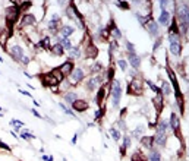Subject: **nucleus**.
<instances>
[{
	"mask_svg": "<svg viewBox=\"0 0 189 161\" xmlns=\"http://www.w3.org/2000/svg\"><path fill=\"white\" fill-rule=\"evenodd\" d=\"M18 16H19V8H16V6H12V8L6 9V21H8L9 26L15 24V21L18 19Z\"/></svg>",
	"mask_w": 189,
	"mask_h": 161,
	"instance_id": "f257e3e1",
	"label": "nucleus"
},
{
	"mask_svg": "<svg viewBox=\"0 0 189 161\" xmlns=\"http://www.w3.org/2000/svg\"><path fill=\"white\" fill-rule=\"evenodd\" d=\"M112 97H113V106L117 107V106H119V101H120V97H122V89H120V82H119V81H115V82H113Z\"/></svg>",
	"mask_w": 189,
	"mask_h": 161,
	"instance_id": "f03ea898",
	"label": "nucleus"
},
{
	"mask_svg": "<svg viewBox=\"0 0 189 161\" xmlns=\"http://www.w3.org/2000/svg\"><path fill=\"white\" fill-rule=\"evenodd\" d=\"M128 92H131V94L142 92V81L141 79H132L131 84L128 85Z\"/></svg>",
	"mask_w": 189,
	"mask_h": 161,
	"instance_id": "7ed1b4c3",
	"label": "nucleus"
},
{
	"mask_svg": "<svg viewBox=\"0 0 189 161\" xmlns=\"http://www.w3.org/2000/svg\"><path fill=\"white\" fill-rule=\"evenodd\" d=\"M177 18H179L180 24H188V8L186 6H180L177 9Z\"/></svg>",
	"mask_w": 189,
	"mask_h": 161,
	"instance_id": "20e7f679",
	"label": "nucleus"
},
{
	"mask_svg": "<svg viewBox=\"0 0 189 161\" xmlns=\"http://www.w3.org/2000/svg\"><path fill=\"white\" fill-rule=\"evenodd\" d=\"M70 78H72V84H78V82L84 78V70L81 68L74 69L72 73H70Z\"/></svg>",
	"mask_w": 189,
	"mask_h": 161,
	"instance_id": "39448f33",
	"label": "nucleus"
},
{
	"mask_svg": "<svg viewBox=\"0 0 189 161\" xmlns=\"http://www.w3.org/2000/svg\"><path fill=\"white\" fill-rule=\"evenodd\" d=\"M72 68H74L72 62H66V63L62 65V68L59 69V72H60L63 76H66V75H70V73H72Z\"/></svg>",
	"mask_w": 189,
	"mask_h": 161,
	"instance_id": "423d86ee",
	"label": "nucleus"
},
{
	"mask_svg": "<svg viewBox=\"0 0 189 161\" xmlns=\"http://www.w3.org/2000/svg\"><path fill=\"white\" fill-rule=\"evenodd\" d=\"M9 51H10L12 57H13V59H16V60H21V57L24 56V50H22L19 45H13V47H12Z\"/></svg>",
	"mask_w": 189,
	"mask_h": 161,
	"instance_id": "0eeeda50",
	"label": "nucleus"
},
{
	"mask_svg": "<svg viewBox=\"0 0 189 161\" xmlns=\"http://www.w3.org/2000/svg\"><path fill=\"white\" fill-rule=\"evenodd\" d=\"M44 82H46V85H49V86H54V85H57L60 81H59L57 78L53 75V72H51L49 75H44Z\"/></svg>",
	"mask_w": 189,
	"mask_h": 161,
	"instance_id": "6e6552de",
	"label": "nucleus"
},
{
	"mask_svg": "<svg viewBox=\"0 0 189 161\" xmlns=\"http://www.w3.org/2000/svg\"><path fill=\"white\" fill-rule=\"evenodd\" d=\"M72 106H74L75 110H78V111H84L88 109V102L84 101V100H75V101L72 102Z\"/></svg>",
	"mask_w": 189,
	"mask_h": 161,
	"instance_id": "1a4fd4ad",
	"label": "nucleus"
},
{
	"mask_svg": "<svg viewBox=\"0 0 189 161\" xmlns=\"http://www.w3.org/2000/svg\"><path fill=\"white\" fill-rule=\"evenodd\" d=\"M154 142H156L157 145H160V146H163V145L166 144V132H158V130H157Z\"/></svg>",
	"mask_w": 189,
	"mask_h": 161,
	"instance_id": "9d476101",
	"label": "nucleus"
},
{
	"mask_svg": "<svg viewBox=\"0 0 189 161\" xmlns=\"http://www.w3.org/2000/svg\"><path fill=\"white\" fill-rule=\"evenodd\" d=\"M129 63L132 65V68L133 69H138L139 68V65H141V60L135 53H131V54H129Z\"/></svg>",
	"mask_w": 189,
	"mask_h": 161,
	"instance_id": "9b49d317",
	"label": "nucleus"
},
{
	"mask_svg": "<svg viewBox=\"0 0 189 161\" xmlns=\"http://www.w3.org/2000/svg\"><path fill=\"white\" fill-rule=\"evenodd\" d=\"M33 24H35V16H33V15H25L21 21V26H28L33 25Z\"/></svg>",
	"mask_w": 189,
	"mask_h": 161,
	"instance_id": "f8f14e48",
	"label": "nucleus"
},
{
	"mask_svg": "<svg viewBox=\"0 0 189 161\" xmlns=\"http://www.w3.org/2000/svg\"><path fill=\"white\" fill-rule=\"evenodd\" d=\"M60 32H62V37L66 38V37H70V35L74 34L75 28H74V26H70V25H65L63 28H62V31H60Z\"/></svg>",
	"mask_w": 189,
	"mask_h": 161,
	"instance_id": "ddd939ff",
	"label": "nucleus"
},
{
	"mask_svg": "<svg viewBox=\"0 0 189 161\" xmlns=\"http://www.w3.org/2000/svg\"><path fill=\"white\" fill-rule=\"evenodd\" d=\"M101 82V78L100 76H95V78H91L90 81H88V89L91 91H94L95 88H97V85Z\"/></svg>",
	"mask_w": 189,
	"mask_h": 161,
	"instance_id": "4468645a",
	"label": "nucleus"
},
{
	"mask_svg": "<svg viewBox=\"0 0 189 161\" xmlns=\"http://www.w3.org/2000/svg\"><path fill=\"white\" fill-rule=\"evenodd\" d=\"M169 19H170L169 12H167V10H163V12H161V15H160V18H158L160 25H167V24H169Z\"/></svg>",
	"mask_w": 189,
	"mask_h": 161,
	"instance_id": "2eb2a0df",
	"label": "nucleus"
},
{
	"mask_svg": "<svg viewBox=\"0 0 189 161\" xmlns=\"http://www.w3.org/2000/svg\"><path fill=\"white\" fill-rule=\"evenodd\" d=\"M59 22H60V16H59V15H53V18H51V21H50V24H49V29L54 31V29H56V25H57Z\"/></svg>",
	"mask_w": 189,
	"mask_h": 161,
	"instance_id": "dca6fc26",
	"label": "nucleus"
},
{
	"mask_svg": "<svg viewBox=\"0 0 189 161\" xmlns=\"http://www.w3.org/2000/svg\"><path fill=\"white\" fill-rule=\"evenodd\" d=\"M161 101H163V97H161V94L158 92V94H157V97L154 98V100H153V102H154V106H156L157 111H160V110H161V107H163Z\"/></svg>",
	"mask_w": 189,
	"mask_h": 161,
	"instance_id": "f3484780",
	"label": "nucleus"
},
{
	"mask_svg": "<svg viewBox=\"0 0 189 161\" xmlns=\"http://www.w3.org/2000/svg\"><path fill=\"white\" fill-rule=\"evenodd\" d=\"M148 29H149L151 35H157V34H158V25H157V22L151 21V22L148 24Z\"/></svg>",
	"mask_w": 189,
	"mask_h": 161,
	"instance_id": "a211bd4d",
	"label": "nucleus"
},
{
	"mask_svg": "<svg viewBox=\"0 0 189 161\" xmlns=\"http://www.w3.org/2000/svg\"><path fill=\"white\" fill-rule=\"evenodd\" d=\"M170 126H172L173 130L179 129V119L176 117V114H172V117H170Z\"/></svg>",
	"mask_w": 189,
	"mask_h": 161,
	"instance_id": "6ab92c4d",
	"label": "nucleus"
},
{
	"mask_svg": "<svg viewBox=\"0 0 189 161\" xmlns=\"http://www.w3.org/2000/svg\"><path fill=\"white\" fill-rule=\"evenodd\" d=\"M170 51H172L174 56H179L180 54V42H174L170 45Z\"/></svg>",
	"mask_w": 189,
	"mask_h": 161,
	"instance_id": "aec40b11",
	"label": "nucleus"
},
{
	"mask_svg": "<svg viewBox=\"0 0 189 161\" xmlns=\"http://www.w3.org/2000/svg\"><path fill=\"white\" fill-rule=\"evenodd\" d=\"M141 142H142V145H145L147 148H153V138H149V136H145V138H139Z\"/></svg>",
	"mask_w": 189,
	"mask_h": 161,
	"instance_id": "412c9836",
	"label": "nucleus"
},
{
	"mask_svg": "<svg viewBox=\"0 0 189 161\" xmlns=\"http://www.w3.org/2000/svg\"><path fill=\"white\" fill-rule=\"evenodd\" d=\"M53 54L54 56H62L63 54V47H62V44H54V47H53Z\"/></svg>",
	"mask_w": 189,
	"mask_h": 161,
	"instance_id": "4be33fe9",
	"label": "nucleus"
},
{
	"mask_svg": "<svg viewBox=\"0 0 189 161\" xmlns=\"http://www.w3.org/2000/svg\"><path fill=\"white\" fill-rule=\"evenodd\" d=\"M65 100H66V102H69V104H70V102H74L75 100H76V94L69 91V92L65 95Z\"/></svg>",
	"mask_w": 189,
	"mask_h": 161,
	"instance_id": "5701e85b",
	"label": "nucleus"
},
{
	"mask_svg": "<svg viewBox=\"0 0 189 161\" xmlns=\"http://www.w3.org/2000/svg\"><path fill=\"white\" fill-rule=\"evenodd\" d=\"M67 16L70 18L72 21H76V16H75V8H74V5L67 8ZM76 22H78V21H76ZM79 26H81V25H79ZM81 28H82V26H81Z\"/></svg>",
	"mask_w": 189,
	"mask_h": 161,
	"instance_id": "b1692460",
	"label": "nucleus"
},
{
	"mask_svg": "<svg viewBox=\"0 0 189 161\" xmlns=\"http://www.w3.org/2000/svg\"><path fill=\"white\" fill-rule=\"evenodd\" d=\"M112 35H113L115 38H117V40H119V38L122 37V32H120V29H119V28H116L113 24H112Z\"/></svg>",
	"mask_w": 189,
	"mask_h": 161,
	"instance_id": "393cba45",
	"label": "nucleus"
},
{
	"mask_svg": "<svg viewBox=\"0 0 189 161\" xmlns=\"http://www.w3.org/2000/svg\"><path fill=\"white\" fill-rule=\"evenodd\" d=\"M62 47H63V50H70V49H72V42L69 41V40H66V38H63V40H62ZM60 42H59V44H60Z\"/></svg>",
	"mask_w": 189,
	"mask_h": 161,
	"instance_id": "a878e982",
	"label": "nucleus"
},
{
	"mask_svg": "<svg viewBox=\"0 0 189 161\" xmlns=\"http://www.w3.org/2000/svg\"><path fill=\"white\" fill-rule=\"evenodd\" d=\"M69 57L70 59H76V57H79V49H70L69 50Z\"/></svg>",
	"mask_w": 189,
	"mask_h": 161,
	"instance_id": "bb28decb",
	"label": "nucleus"
},
{
	"mask_svg": "<svg viewBox=\"0 0 189 161\" xmlns=\"http://www.w3.org/2000/svg\"><path fill=\"white\" fill-rule=\"evenodd\" d=\"M149 160L151 161H160L161 160V157H160V153L154 149V151H151V157H149Z\"/></svg>",
	"mask_w": 189,
	"mask_h": 161,
	"instance_id": "cd10ccee",
	"label": "nucleus"
},
{
	"mask_svg": "<svg viewBox=\"0 0 189 161\" xmlns=\"http://www.w3.org/2000/svg\"><path fill=\"white\" fill-rule=\"evenodd\" d=\"M166 129H167L166 120H160V122H158V126H157V130H158V132H166Z\"/></svg>",
	"mask_w": 189,
	"mask_h": 161,
	"instance_id": "c85d7f7f",
	"label": "nucleus"
},
{
	"mask_svg": "<svg viewBox=\"0 0 189 161\" xmlns=\"http://www.w3.org/2000/svg\"><path fill=\"white\" fill-rule=\"evenodd\" d=\"M95 54H97V50L94 49V45H90L88 50H87V56H88V57H94Z\"/></svg>",
	"mask_w": 189,
	"mask_h": 161,
	"instance_id": "c756f323",
	"label": "nucleus"
},
{
	"mask_svg": "<svg viewBox=\"0 0 189 161\" xmlns=\"http://www.w3.org/2000/svg\"><path fill=\"white\" fill-rule=\"evenodd\" d=\"M110 133H112V136H113V139H115V141H119V139H120V132H119L117 129H112V130H110Z\"/></svg>",
	"mask_w": 189,
	"mask_h": 161,
	"instance_id": "7c9ffc66",
	"label": "nucleus"
},
{
	"mask_svg": "<svg viewBox=\"0 0 189 161\" xmlns=\"http://www.w3.org/2000/svg\"><path fill=\"white\" fill-rule=\"evenodd\" d=\"M21 138H22V139H26V141H28V139H33V138H35V136H34L33 133H29V132L24 130V132L21 133Z\"/></svg>",
	"mask_w": 189,
	"mask_h": 161,
	"instance_id": "2f4dec72",
	"label": "nucleus"
},
{
	"mask_svg": "<svg viewBox=\"0 0 189 161\" xmlns=\"http://www.w3.org/2000/svg\"><path fill=\"white\" fill-rule=\"evenodd\" d=\"M10 125H13V126H15V129H21V127L24 126V123H22V122H19V120H15V119L10 120Z\"/></svg>",
	"mask_w": 189,
	"mask_h": 161,
	"instance_id": "473e14b6",
	"label": "nucleus"
},
{
	"mask_svg": "<svg viewBox=\"0 0 189 161\" xmlns=\"http://www.w3.org/2000/svg\"><path fill=\"white\" fill-rule=\"evenodd\" d=\"M132 161H145V158H144V155H141L139 153H136L132 155Z\"/></svg>",
	"mask_w": 189,
	"mask_h": 161,
	"instance_id": "72a5a7b5",
	"label": "nucleus"
},
{
	"mask_svg": "<svg viewBox=\"0 0 189 161\" xmlns=\"http://www.w3.org/2000/svg\"><path fill=\"white\" fill-rule=\"evenodd\" d=\"M163 92H164L166 95H169V94L172 92V89H170V85L167 84V82H163Z\"/></svg>",
	"mask_w": 189,
	"mask_h": 161,
	"instance_id": "f704fd0d",
	"label": "nucleus"
},
{
	"mask_svg": "<svg viewBox=\"0 0 189 161\" xmlns=\"http://www.w3.org/2000/svg\"><path fill=\"white\" fill-rule=\"evenodd\" d=\"M104 97V88H100L98 91V95H97V104H101V100Z\"/></svg>",
	"mask_w": 189,
	"mask_h": 161,
	"instance_id": "c9c22d12",
	"label": "nucleus"
},
{
	"mask_svg": "<svg viewBox=\"0 0 189 161\" xmlns=\"http://www.w3.org/2000/svg\"><path fill=\"white\" fill-rule=\"evenodd\" d=\"M41 45H43V49H50V38H49V37L43 40V41H41Z\"/></svg>",
	"mask_w": 189,
	"mask_h": 161,
	"instance_id": "e433bc0d",
	"label": "nucleus"
},
{
	"mask_svg": "<svg viewBox=\"0 0 189 161\" xmlns=\"http://www.w3.org/2000/svg\"><path fill=\"white\" fill-rule=\"evenodd\" d=\"M59 106H60V109H62V110H63V111H65V113H66V114H70V116H75V114H74V113H72V111H70V110H69V109H67V107H66V106H65V104H62V102H60V104H59Z\"/></svg>",
	"mask_w": 189,
	"mask_h": 161,
	"instance_id": "4c0bfd02",
	"label": "nucleus"
},
{
	"mask_svg": "<svg viewBox=\"0 0 189 161\" xmlns=\"http://www.w3.org/2000/svg\"><path fill=\"white\" fill-rule=\"evenodd\" d=\"M117 65H119V68L122 69V70H126V69H128V63H126L125 60H119Z\"/></svg>",
	"mask_w": 189,
	"mask_h": 161,
	"instance_id": "58836bf2",
	"label": "nucleus"
},
{
	"mask_svg": "<svg viewBox=\"0 0 189 161\" xmlns=\"http://www.w3.org/2000/svg\"><path fill=\"white\" fill-rule=\"evenodd\" d=\"M169 40H170L172 44H174V42H179V37H177V35H174V34H170V35H169Z\"/></svg>",
	"mask_w": 189,
	"mask_h": 161,
	"instance_id": "ea45409f",
	"label": "nucleus"
},
{
	"mask_svg": "<svg viewBox=\"0 0 189 161\" xmlns=\"http://www.w3.org/2000/svg\"><path fill=\"white\" fill-rule=\"evenodd\" d=\"M116 5H117V8H122V9H129V5H128V3H125V2H117Z\"/></svg>",
	"mask_w": 189,
	"mask_h": 161,
	"instance_id": "a19ab883",
	"label": "nucleus"
},
{
	"mask_svg": "<svg viewBox=\"0 0 189 161\" xmlns=\"http://www.w3.org/2000/svg\"><path fill=\"white\" fill-rule=\"evenodd\" d=\"M147 84L149 85V86H151V89H153V91H156V92H161V91H160V89H158V88H157L156 85H154L153 82H151V81H147Z\"/></svg>",
	"mask_w": 189,
	"mask_h": 161,
	"instance_id": "79ce46f5",
	"label": "nucleus"
},
{
	"mask_svg": "<svg viewBox=\"0 0 189 161\" xmlns=\"http://www.w3.org/2000/svg\"><path fill=\"white\" fill-rule=\"evenodd\" d=\"M142 130H144V127H141V126H138L135 130H133V135H142Z\"/></svg>",
	"mask_w": 189,
	"mask_h": 161,
	"instance_id": "37998d69",
	"label": "nucleus"
},
{
	"mask_svg": "<svg viewBox=\"0 0 189 161\" xmlns=\"http://www.w3.org/2000/svg\"><path fill=\"white\" fill-rule=\"evenodd\" d=\"M126 49H128V51H131V53H135V47H133L132 42H128V44H126Z\"/></svg>",
	"mask_w": 189,
	"mask_h": 161,
	"instance_id": "c03bdc74",
	"label": "nucleus"
},
{
	"mask_svg": "<svg viewBox=\"0 0 189 161\" xmlns=\"http://www.w3.org/2000/svg\"><path fill=\"white\" fill-rule=\"evenodd\" d=\"M131 145V138L129 136H125V145H123V148H128Z\"/></svg>",
	"mask_w": 189,
	"mask_h": 161,
	"instance_id": "a18cd8bd",
	"label": "nucleus"
},
{
	"mask_svg": "<svg viewBox=\"0 0 189 161\" xmlns=\"http://www.w3.org/2000/svg\"><path fill=\"white\" fill-rule=\"evenodd\" d=\"M117 125H119V127H120L122 130H125V129H126V126H125V122H123V120H120V122H119Z\"/></svg>",
	"mask_w": 189,
	"mask_h": 161,
	"instance_id": "49530a36",
	"label": "nucleus"
},
{
	"mask_svg": "<svg viewBox=\"0 0 189 161\" xmlns=\"http://www.w3.org/2000/svg\"><path fill=\"white\" fill-rule=\"evenodd\" d=\"M31 111H33V114H34V116H35V117H40V119H43V117H41V114H40L38 111H35V109H33V110H31Z\"/></svg>",
	"mask_w": 189,
	"mask_h": 161,
	"instance_id": "de8ad7c7",
	"label": "nucleus"
},
{
	"mask_svg": "<svg viewBox=\"0 0 189 161\" xmlns=\"http://www.w3.org/2000/svg\"><path fill=\"white\" fill-rule=\"evenodd\" d=\"M103 116V110H98V111H95V119H100Z\"/></svg>",
	"mask_w": 189,
	"mask_h": 161,
	"instance_id": "09e8293b",
	"label": "nucleus"
},
{
	"mask_svg": "<svg viewBox=\"0 0 189 161\" xmlns=\"http://www.w3.org/2000/svg\"><path fill=\"white\" fill-rule=\"evenodd\" d=\"M107 78H108V81H110V79H113V70H112V69L107 72Z\"/></svg>",
	"mask_w": 189,
	"mask_h": 161,
	"instance_id": "8fccbe9b",
	"label": "nucleus"
},
{
	"mask_svg": "<svg viewBox=\"0 0 189 161\" xmlns=\"http://www.w3.org/2000/svg\"><path fill=\"white\" fill-rule=\"evenodd\" d=\"M43 160H44V161H53V157H51V155H49V157H47V155H44V157H43Z\"/></svg>",
	"mask_w": 189,
	"mask_h": 161,
	"instance_id": "3c124183",
	"label": "nucleus"
},
{
	"mask_svg": "<svg viewBox=\"0 0 189 161\" xmlns=\"http://www.w3.org/2000/svg\"><path fill=\"white\" fill-rule=\"evenodd\" d=\"M21 62H22V63H28L29 59H28V57H25V56H22V57H21Z\"/></svg>",
	"mask_w": 189,
	"mask_h": 161,
	"instance_id": "603ef678",
	"label": "nucleus"
},
{
	"mask_svg": "<svg viewBox=\"0 0 189 161\" xmlns=\"http://www.w3.org/2000/svg\"><path fill=\"white\" fill-rule=\"evenodd\" d=\"M160 6L163 8V10H166V6H167V2H160Z\"/></svg>",
	"mask_w": 189,
	"mask_h": 161,
	"instance_id": "864d4df0",
	"label": "nucleus"
},
{
	"mask_svg": "<svg viewBox=\"0 0 189 161\" xmlns=\"http://www.w3.org/2000/svg\"><path fill=\"white\" fill-rule=\"evenodd\" d=\"M100 69H101V65H100V63H97V65L92 68V70H100Z\"/></svg>",
	"mask_w": 189,
	"mask_h": 161,
	"instance_id": "5fc2aeb1",
	"label": "nucleus"
},
{
	"mask_svg": "<svg viewBox=\"0 0 189 161\" xmlns=\"http://www.w3.org/2000/svg\"><path fill=\"white\" fill-rule=\"evenodd\" d=\"M19 92H21V94H24V95H26V97H31V94L28 92V91H22V89H21Z\"/></svg>",
	"mask_w": 189,
	"mask_h": 161,
	"instance_id": "6e6d98bb",
	"label": "nucleus"
}]
</instances>
